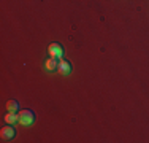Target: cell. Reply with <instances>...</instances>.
I'll use <instances>...</instances> for the list:
<instances>
[{
    "instance_id": "6da1fadb",
    "label": "cell",
    "mask_w": 149,
    "mask_h": 143,
    "mask_svg": "<svg viewBox=\"0 0 149 143\" xmlns=\"http://www.w3.org/2000/svg\"><path fill=\"white\" fill-rule=\"evenodd\" d=\"M35 119H37V116H35V113L32 110L26 108L19 111V124H22V126H32L35 123Z\"/></svg>"
},
{
    "instance_id": "7a4b0ae2",
    "label": "cell",
    "mask_w": 149,
    "mask_h": 143,
    "mask_svg": "<svg viewBox=\"0 0 149 143\" xmlns=\"http://www.w3.org/2000/svg\"><path fill=\"white\" fill-rule=\"evenodd\" d=\"M16 137V129L13 127V124H5L0 129V138L3 142H11Z\"/></svg>"
},
{
    "instance_id": "3957f363",
    "label": "cell",
    "mask_w": 149,
    "mask_h": 143,
    "mask_svg": "<svg viewBox=\"0 0 149 143\" xmlns=\"http://www.w3.org/2000/svg\"><path fill=\"white\" fill-rule=\"evenodd\" d=\"M63 46L60 45V43H51V45L48 46V54L51 57H57V59H62L63 57Z\"/></svg>"
},
{
    "instance_id": "277c9868",
    "label": "cell",
    "mask_w": 149,
    "mask_h": 143,
    "mask_svg": "<svg viewBox=\"0 0 149 143\" xmlns=\"http://www.w3.org/2000/svg\"><path fill=\"white\" fill-rule=\"evenodd\" d=\"M57 72L62 76H67V75H70L72 73V62L70 60H67V59H59V67H57Z\"/></svg>"
},
{
    "instance_id": "5b68a950",
    "label": "cell",
    "mask_w": 149,
    "mask_h": 143,
    "mask_svg": "<svg viewBox=\"0 0 149 143\" xmlns=\"http://www.w3.org/2000/svg\"><path fill=\"white\" fill-rule=\"evenodd\" d=\"M57 67H59V59H57V57H51V56H49V59L45 60V70L56 72V70H57Z\"/></svg>"
},
{
    "instance_id": "8992f818",
    "label": "cell",
    "mask_w": 149,
    "mask_h": 143,
    "mask_svg": "<svg viewBox=\"0 0 149 143\" xmlns=\"http://www.w3.org/2000/svg\"><path fill=\"white\" fill-rule=\"evenodd\" d=\"M3 121H5V124H13V126H15L16 123H19V113L17 111H8L5 114V118H3Z\"/></svg>"
},
{
    "instance_id": "52a82bcc",
    "label": "cell",
    "mask_w": 149,
    "mask_h": 143,
    "mask_svg": "<svg viewBox=\"0 0 149 143\" xmlns=\"http://www.w3.org/2000/svg\"><path fill=\"white\" fill-rule=\"evenodd\" d=\"M5 107H6V111H19V103L16 100H8Z\"/></svg>"
}]
</instances>
